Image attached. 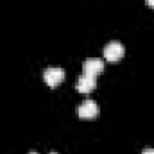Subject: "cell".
Segmentation results:
<instances>
[{
	"label": "cell",
	"instance_id": "8992f818",
	"mask_svg": "<svg viewBox=\"0 0 154 154\" xmlns=\"http://www.w3.org/2000/svg\"><path fill=\"white\" fill-rule=\"evenodd\" d=\"M145 4H147V7L154 9V0H145Z\"/></svg>",
	"mask_w": 154,
	"mask_h": 154
},
{
	"label": "cell",
	"instance_id": "52a82bcc",
	"mask_svg": "<svg viewBox=\"0 0 154 154\" xmlns=\"http://www.w3.org/2000/svg\"><path fill=\"white\" fill-rule=\"evenodd\" d=\"M142 154H154V149H145Z\"/></svg>",
	"mask_w": 154,
	"mask_h": 154
},
{
	"label": "cell",
	"instance_id": "9c48e42d",
	"mask_svg": "<svg viewBox=\"0 0 154 154\" xmlns=\"http://www.w3.org/2000/svg\"><path fill=\"white\" fill-rule=\"evenodd\" d=\"M50 154H57V152H50Z\"/></svg>",
	"mask_w": 154,
	"mask_h": 154
},
{
	"label": "cell",
	"instance_id": "7a4b0ae2",
	"mask_svg": "<svg viewBox=\"0 0 154 154\" xmlns=\"http://www.w3.org/2000/svg\"><path fill=\"white\" fill-rule=\"evenodd\" d=\"M43 81L48 88H57L65 81V70L63 68H47L43 72Z\"/></svg>",
	"mask_w": 154,
	"mask_h": 154
},
{
	"label": "cell",
	"instance_id": "6da1fadb",
	"mask_svg": "<svg viewBox=\"0 0 154 154\" xmlns=\"http://www.w3.org/2000/svg\"><path fill=\"white\" fill-rule=\"evenodd\" d=\"M124 54H125V48H124V45H122L120 41H111V43H108L106 48H104V57H106V61H109V63L120 61V59L124 57Z\"/></svg>",
	"mask_w": 154,
	"mask_h": 154
},
{
	"label": "cell",
	"instance_id": "ba28073f",
	"mask_svg": "<svg viewBox=\"0 0 154 154\" xmlns=\"http://www.w3.org/2000/svg\"><path fill=\"white\" fill-rule=\"evenodd\" d=\"M31 154H38V152H31Z\"/></svg>",
	"mask_w": 154,
	"mask_h": 154
},
{
	"label": "cell",
	"instance_id": "3957f363",
	"mask_svg": "<svg viewBox=\"0 0 154 154\" xmlns=\"http://www.w3.org/2000/svg\"><path fill=\"white\" fill-rule=\"evenodd\" d=\"M104 72V61L99 59V57H91V59H86L82 63V74L84 75H91L97 77L99 74Z\"/></svg>",
	"mask_w": 154,
	"mask_h": 154
},
{
	"label": "cell",
	"instance_id": "5b68a950",
	"mask_svg": "<svg viewBox=\"0 0 154 154\" xmlns=\"http://www.w3.org/2000/svg\"><path fill=\"white\" fill-rule=\"evenodd\" d=\"M95 88H97V77L84 75V74L79 77V81H77V91H81V93H91Z\"/></svg>",
	"mask_w": 154,
	"mask_h": 154
},
{
	"label": "cell",
	"instance_id": "277c9868",
	"mask_svg": "<svg viewBox=\"0 0 154 154\" xmlns=\"http://www.w3.org/2000/svg\"><path fill=\"white\" fill-rule=\"evenodd\" d=\"M77 115H79V118H82V120H91V118H95V116L99 115V106H97V102H93V100H84V102L79 106Z\"/></svg>",
	"mask_w": 154,
	"mask_h": 154
}]
</instances>
